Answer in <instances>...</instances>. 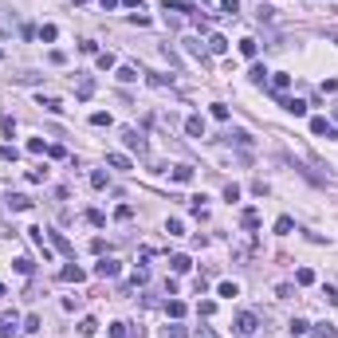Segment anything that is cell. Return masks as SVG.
Returning <instances> with one entry per match:
<instances>
[{
	"mask_svg": "<svg viewBox=\"0 0 338 338\" xmlns=\"http://www.w3.org/2000/svg\"><path fill=\"white\" fill-rule=\"evenodd\" d=\"M256 327H260V319H256V311H240L236 319H232V331L240 338H252L256 335Z\"/></svg>",
	"mask_w": 338,
	"mask_h": 338,
	"instance_id": "cell-1",
	"label": "cell"
},
{
	"mask_svg": "<svg viewBox=\"0 0 338 338\" xmlns=\"http://www.w3.org/2000/svg\"><path fill=\"white\" fill-rule=\"evenodd\" d=\"M311 134H319V138H338V126L327 122V118H311Z\"/></svg>",
	"mask_w": 338,
	"mask_h": 338,
	"instance_id": "cell-2",
	"label": "cell"
},
{
	"mask_svg": "<svg viewBox=\"0 0 338 338\" xmlns=\"http://www.w3.org/2000/svg\"><path fill=\"white\" fill-rule=\"evenodd\" d=\"M122 142H126L130 150H138V154H146V138H142V134H138L134 126H126V130H122Z\"/></svg>",
	"mask_w": 338,
	"mask_h": 338,
	"instance_id": "cell-3",
	"label": "cell"
},
{
	"mask_svg": "<svg viewBox=\"0 0 338 338\" xmlns=\"http://www.w3.org/2000/svg\"><path fill=\"white\" fill-rule=\"evenodd\" d=\"M185 134H189V138H205V118H201V114H189V118H185Z\"/></svg>",
	"mask_w": 338,
	"mask_h": 338,
	"instance_id": "cell-4",
	"label": "cell"
},
{
	"mask_svg": "<svg viewBox=\"0 0 338 338\" xmlns=\"http://www.w3.org/2000/svg\"><path fill=\"white\" fill-rule=\"evenodd\" d=\"M118 272H122V268H118L114 260H99V264H95V276H99V280H114Z\"/></svg>",
	"mask_w": 338,
	"mask_h": 338,
	"instance_id": "cell-5",
	"label": "cell"
},
{
	"mask_svg": "<svg viewBox=\"0 0 338 338\" xmlns=\"http://www.w3.org/2000/svg\"><path fill=\"white\" fill-rule=\"evenodd\" d=\"M307 335H311V338H338V327H335V323H315Z\"/></svg>",
	"mask_w": 338,
	"mask_h": 338,
	"instance_id": "cell-6",
	"label": "cell"
},
{
	"mask_svg": "<svg viewBox=\"0 0 338 338\" xmlns=\"http://www.w3.org/2000/svg\"><path fill=\"white\" fill-rule=\"evenodd\" d=\"M59 280H67V283H83V280H87V272H83L79 264H67V268L59 272Z\"/></svg>",
	"mask_w": 338,
	"mask_h": 338,
	"instance_id": "cell-7",
	"label": "cell"
},
{
	"mask_svg": "<svg viewBox=\"0 0 338 338\" xmlns=\"http://www.w3.org/2000/svg\"><path fill=\"white\" fill-rule=\"evenodd\" d=\"M16 327H20L16 315H0V338H16V335H20Z\"/></svg>",
	"mask_w": 338,
	"mask_h": 338,
	"instance_id": "cell-8",
	"label": "cell"
},
{
	"mask_svg": "<svg viewBox=\"0 0 338 338\" xmlns=\"http://www.w3.org/2000/svg\"><path fill=\"white\" fill-rule=\"evenodd\" d=\"M280 107L287 114H295V118H303V114H307V103H303V99H280Z\"/></svg>",
	"mask_w": 338,
	"mask_h": 338,
	"instance_id": "cell-9",
	"label": "cell"
},
{
	"mask_svg": "<svg viewBox=\"0 0 338 338\" xmlns=\"http://www.w3.org/2000/svg\"><path fill=\"white\" fill-rule=\"evenodd\" d=\"M248 79H252V83H256V87H268V79H272V71H268V67H264V63H256V67H252V71H248Z\"/></svg>",
	"mask_w": 338,
	"mask_h": 338,
	"instance_id": "cell-10",
	"label": "cell"
},
{
	"mask_svg": "<svg viewBox=\"0 0 338 338\" xmlns=\"http://www.w3.org/2000/svg\"><path fill=\"white\" fill-rule=\"evenodd\" d=\"M75 95H79V99L87 103V99L95 95V79H91V75H83V79H79V87H75Z\"/></svg>",
	"mask_w": 338,
	"mask_h": 338,
	"instance_id": "cell-11",
	"label": "cell"
},
{
	"mask_svg": "<svg viewBox=\"0 0 338 338\" xmlns=\"http://www.w3.org/2000/svg\"><path fill=\"white\" fill-rule=\"evenodd\" d=\"M8 205H12L16 213H28V209H32V197H24V193H12V197H8Z\"/></svg>",
	"mask_w": 338,
	"mask_h": 338,
	"instance_id": "cell-12",
	"label": "cell"
},
{
	"mask_svg": "<svg viewBox=\"0 0 338 338\" xmlns=\"http://www.w3.org/2000/svg\"><path fill=\"white\" fill-rule=\"evenodd\" d=\"M209 52H213V56H225V52H228V40L213 32V36H209Z\"/></svg>",
	"mask_w": 338,
	"mask_h": 338,
	"instance_id": "cell-13",
	"label": "cell"
},
{
	"mask_svg": "<svg viewBox=\"0 0 338 338\" xmlns=\"http://www.w3.org/2000/svg\"><path fill=\"white\" fill-rule=\"evenodd\" d=\"M169 177H173L177 185H189V181H193V169H189V166H173V173H169Z\"/></svg>",
	"mask_w": 338,
	"mask_h": 338,
	"instance_id": "cell-14",
	"label": "cell"
},
{
	"mask_svg": "<svg viewBox=\"0 0 338 338\" xmlns=\"http://www.w3.org/2000/svg\"><path fill=\"white\" fill-rule=\"evenodd\" d=\"M268 83H272V91L280 95V91H287V87H291V75H283V71H276V75H272Z\"/></svg>",
	"mask_w": 338,
	"mask_h": 338,
	"instance_id": "cell-15",
	"label": "cell"
},
{
	"mask_svg": "<svg viewBox=\"0 0 338 338\" xmlns=\"http://www.w3.org/2000/svg\"><path fill=\"white\" fill-rule=\"evenodd\" d=\"M107 166H111V169H122V173H126V169H130V158H126V154H107Z\"/></svg>",
	"mask_w": 338,
	"mask_h": 338,
	"instance_id": "cell-16",
	"label": "cell"
},
{
	"mask_svg": "<svg viewBox=\"0 0 338 338\" xmlns=\"http://www.w3.org/2000/svg\"><path fill=\"white\" fill-rule=\"evenodd\" d=\"M240 56H244V59H256V56H260V44H256V40H240Z\"/></svg>",
	"mask_w": 338,
	"mask_h": 338,
	"instance_id": "cell-17",
	"label": "cell"
},
{
	"mask_svg": "<svg viewBox=\"0 0 338 338\" xmlns=\"http://www.w3.org/2000/svg\"><path fill=\"white\" fill-rule=\"evenodd\" d=\"M240 225L244 228H260V213H256V209H244V213H240Z\"/></svg>",
	"mask_w": 338,
	"mask_h": 338,
	"instance_id": "cell-18",
	"label": "cell"
},
{
	"mask_svg": "<svg viewBox=\"0 0 338 338\" xmlns=\"http://www.w3.org/2000/svg\"><path fill=\"white\" fill-rule=\"evenodd\" d=\"M52 244H56V248L63 252V256H75V248L67 244V236H63V232H52Z\"/></svg>",
	"mask_w": 338,
	"mask_h": 338,
	"instance_id": "cell-19",
	"label": "cell"
},
{
	"mask_svg": "<svg viewBox=\"0 0 338 338\" xmlns=\"http://www.w3.org/2000/svg\"><path fill=\"white\" fill-rule=\"evenodd\" d=\"M0 134H4V138L16 134V118H12V114H0Z\"/></svg>",
	"mask_w": 338,
	"mask_h": 338,
	"instance_id": "cell-20",
	"label": "cell"
},
{
	"mask_svg": "<svg viewBox=\"0 0 338 338\" xmlns=\"http://www.w3.org/2000/svg\"><path fill=\"white\" fill-rule=\"evenodd\" d=\"M169 268L181 276V272H189V268H193V260H189V256H173V260H169Z\"/></svg>",
	"mask_w": 338,
	"mask_h": 338,
	"instance_id": "cell-21",
	"label": "cell"
},
{
	"mask_svg": "<svg viewBox=\"0 0 338 338\" xmlns=\"http://www.w3.org/2000/svg\"><path fill=\"white\" fill-rule=\"evenodd\" d=\"M225 138H228V142H236V146H252V134H244V130H228Z\"/></svg>",
	"mask_w": 338,
	"mask_h": 338,
	"instance_id": "cell-22",
	"label": "cell"
},
{
	"mask_svg": "<svg viewBox=\"0 0 338 338\" xmlns=\"http://www.w3.org/2000/svg\"><path fill=\"white\" fill-rule=\"evenodd\" d=\"M162 338H189V331L181 323H173V327H162Z\"/></svg>",
	"mask_w": 338,
	"mask_h": 338,
	"instance_id": "cell-23",
	"label": "cell"
},
{
	"mask_svg": "<svg viewBox=\"0 0 338 338\" xmlns=\"http://www.w3.org/2000/svg\"><path fill=\"white\" fill-rule=\"evenodd\" d=\"M295 283H299V287H307V283H315V272H311V268H299V272H295Z\"/></svg>",
	"mask_w": 338,
	"mask_h": 338,
	"instance_id": "cell-24",
	"label": "cell"
},
{
	"mask_svg": "<svg viewBox=\"0 0 338 338\" xmlns=\"http://www.w3.org/2000/svg\"><path fill=\"white\" fill-rule=\"evenodd\" d=\"M287 331H291V335H307V331H311V323H307V319H291V327H287Z\"/></svg>",
	"mask_w": 338,
	"mask_h": 338,
	"instance_id": "cell-25",
	"label": "cell"
},
{
	"mask_svg": "<svg viewBox=\"0 0 338 338\" xmlns=\"http://www.w3.org/2000/svg\"><path fill=\"white\" fill-rule=\"evenodd\" d=\"M56 36H59V28H56V24H44V28H40V40H44V44H52Z\"/></svg>",
	"mask_w": 338,
	"mask_h": 338,
	"instance_id": "cell-26",
	"label": "cell"
},
{
	"mask_svg": "<svg viewBox=\"0 0 338 338\" xmlns=\"http://www.w3.org/2000/svg\"><path fill=\"white\" fill-rule=\"evenodd\" d=\"M166 311L173 315V319H181V315H185V303H181V299H169V303H166Z\"/></svg>",
	"mask_w": 338,
	"mask_h": 338,
	"instance_id": "cell-27",
	"label": "cell"
},
{
	"mask_svg": "<svg viewBox=\"0 0 338 338\" xmlns=\"http://www.w3.org/2000/svg\"><path fill=\"white\" fill-rule=\"evenodd\" d=\"M40 107H44V111H52V114L63 111V103H59V99H44V95H40Z\"/></svg>",
	"mask_w": 338,
	"mask_h": 338,
	"instance_id": "cell-28",
	"label": "cell"
},
{
	"mask_svg": "<svg viewBox=\"0 0 338 338\" xmlns=\"http://www.w3.org/2000/svg\"><path fill=\"white\" fill-rule=\"evenodd\" d=\"M166 232H169V236H185V225L173 217V221H166Z\"/></svg>",
	"mask_w": 338,
	"mask_h": 338,
	"instance_id": "cell-29",
	"label": "cell"
},
{
	"mask_svg": "<svg viewBox=\"0 0 338 338\" xmlns=\"http://www.w3.org/2000/svg\"><path fill=\"white\" fill-rule=\"evenodd\" d=\"M0 158H4V162H16V158H20V150L8 142V146H0Z\"/></svg>",
	"mask_w": 338,
	"mask_h": 338,
	"instance_id": "cell-30",
	"label": "cell"
},
{
	"mask_svg": "<svg viewBox=\"0 0 338 338\" xmlns=\"http://www.w3.org/2000/svg\"><path fill=\"white\" fill-rule=\"evenodd\" d=\"M107 181H111V177H107L103 169H95V173H91V185H95V189H107Z\"/></svg>",
	"mask_w": 338,
	"mask_h": 338,
	"instance_id": "cell-31",
	"label": "cell"
},
{
	"mask_svg": "<svg viewBox=\"0 0 338 338\" xmlns=\"http://www.w3.org/2000/svg\"><path fill=\"white\" fill-rule=\"evenodd\" d=\"M95 331H99V323H95V319H83V323H79V335H95Z\"/></svg>",
	"mask_w": 338,
	"mask_h": 338,
	"instance_id": "cell-32",
	"label": "cell"
},
{
	"mask_svg": "<svg viewBox=\"0 0 338 338\" xmlns=\"http://www.w3.org/2000/svg\"><path fill=\"white\" fill-rule=\"evenodd\" d=\"M291 228H295V221H291V217H280V221H276V232H280V236H287Z\"/></svg>",
	"mask_w": 338,
	"mask_h": 338,
	"instance_id": "cell-33",
	"label": "cell"
},
{
	"mask_svg": "<svg viewBox=\"0 0 338 338\" xmlns=\"http://www.w3.org/2000/svg\"><path fill=\"white\" fill-rule=\"evenodd\" d=\"M185 48H189V56L205 59V48H201V40H185Z\"/></svg>",
	"mask_w": 338,
	"mask_h": 338,
	"instance_id": "cell-34",
	"label": "cell"
},
{
	"mask_svg": "<svg viewBox=\"0 0 338 338\" xmlns=\"http://www.w3.org/2000/svg\"><path fill=\"white\" fill-rule=\"evenodd\" d=\"M91 126H111V114H107V111H95V114H91Z\"/></svg>",
	"mask_w": 338,
	"mask_h": 338,
	"instance_id": "cell-35",
	"label": "cell"
},
{
	"mask_svg": "<svg viewBox=\"0 0 338 338\" xmlns=\"http://www.w3.org/2000/svg\"><path fill=\"white\" fill-rule=\"evenodd\" d=\"M118 79H122V83H134L138 71H134V67H118Z\"/></svg>",
	"mask_w": 338,
	"mask_h": 338,
	"instance_id": "cell-36",
	"label": "cell"
},
{
	"mask_svg": "<svg viewBox=\"0 0 338 338\" xmlns=\"http://www.w3.org/2000/svg\"><path fill=\"white\" fill-rule=\"evenodd\" d=\"M28 154H48V146H44V138H32V142H28Z\"/></svg>",
	"mask_w": 338,
	"mask_h": 338,
	"instance_id": "cell-37",
	"label": "cell"
},
{
	"mask_svg": "<svg viewBox=\"0 0 338 338\" xmlns=\"http://www.w3.org/2000/svg\"><path fill=\"white\" fill-rule=\"evenodd\" d=\"M24 331L36 335V331H40V315H28V319H24Z\"/></svg>",
	"mask_w": 338,
	"mask_h": 338,
	"instance_id": "cell-38",
	"label": "cell"
},
{
	"mask_svg": "<svg viewBox=\"0 0 338 338\" xmlns=\"http://www.w3.org/2000/svg\"><path fill=\"white\" fill-rule=\"evenodd\" d=\"M150 87H162V91H166V87H173V79H166V75H150Z\"/></svg>",
	"mask_w": 338,
	"mask_h": 338,
	"instance_id": "cell-39",
	"label": "cell"
},
{
	"mask_svg": "<svg viewBox=\"0 0 338 338\" xmlns=\"http://www.w3.org/2000/svg\"><path fill=\"white\" fill-rule=\"evenodd\" d=\"M87 221H91V225H95V228H103V225H107V217H103L99 209H91V213H87Z\"/></svg>",
	"mask_w": 338,
	"mask_h": 338,
	"instance_id": "cell-40",
	"label": "cell"
},
{
	"mask_svg": "<svg viewBox=\"0 0 338 338\" xmlns=\"http://www.w3.org/2000/svg\"><path fill=\"white\" fill-rule=\"evenodd\" d=\"M221 12H225V16H236V12H240V4H236V0H221Z\"/></svg>",
	"mask_w": 338,
	"mask_h": 338,
	"instance_id": "cell-41",
	"label": "cell"
},
{
	"mask_svg": "<svg viewBox=\"0 0 338 338\" xmlns=\"http://www.w3.org/2000/svg\"><path fill=\"white\" fill-rule=\"evenodd\" d=\"M99 67H103V71H111V67H114V56H111V52H99Z\"/></svg>",
	"mask_w": 338,
	"mask_h": 338,
	"instance_id": "cell-42",
	"label": "cell"
},
{
	"mask_svg": "<svg viewBox=\"0 0 338 338\" xmlns=\"http://www.w3.org/2000/svg\"><path fill=\"white\" fill-rule=\"evenodd\" d=\"M221 295H225V299H232V295H240V287H236V283H221Z\"/></svg>",
	"mask_w": 338,
	"mask_h": 338,
	"instance_id": "cell-43",
	"label": "cell"
},
{
	"mask_svg": "<svg viewBox=\"0 0 338 338\" xmlns=\"http://www.w3.org/2000/svg\"><path fill=\"white\" fill-rule=\"evenodd\" d=\"M276 295H280V299H291V295H295V287H291V283H280V287H276Z\"/></svg>",
	"mask_w": 338,
	"mask_h": 338,
	"instance_id": "cell-44",
	"label": "cell"
},
{
	"mask_svg": "<svg viewBox=\"0 0 338 338\" xmlns=\"http://www.w3.org/2000/svg\"><path fill=\"white\" fill-rule=\"evenodd\" d=\"M213 118H221V122L228 118V107H225V103H213Z\"/></svg>",
	"mask_w": 338,
	"mask_h": 338,
	"instance_id": "cell-45",
	"label": "cell"
},
{
	"mask_svg": "<svg viewBox=\"0 0 338 338\" xmlns=\"http://www.w3.org/2000/svg\"><path fill=\"white\" fill-rule=\"evenodd\" d=\"M79 52H87V56H99V48H95V40H83V44H79Z\"/></svg>",
	"mask_w": 338,
	"mask_h": 338,
	"instance_id": "cell-46",
	"label": "cell"
},
{
	"mask_svg": "<svg viewBox=\"0 0 338 338\" xmlns=\"http://www.w3.org/2000/svg\"><path fill=\"white\" fill-rule=\"evenodd\" d=\"M114 217H118V221H130V217H134V209H130V205H118V213H114Z\"/></svg>",
	"mask_w": 338,
	"mask_h": 338,
	"instance_id": "cell-47",
	"label": "cell"
},
{
	"mask_svg": "<svg viewBox=\"0 0 338 338\" xmlns=\"http://www.w3.org/2000/svg\"><path fill=\"white\" fill-rule=\"evenodd\" d=\"M197 338H217V331H213V327H201V331H197Z\"/></svg>",
	"mask_w": 338,
	"mask_h": 338,
	"instance_id": "cell-48",
	"label": "cell"
},
{
	"mask_svg": "<svg viewBox=\"0 0 338 338\" xmlns=\"http://www.w3.org/2000/svg\"><path fill=\"white\" fill-rule=\"evenodd\" d=\"M122 4H130V8H138V12H146V8H142V0H122Z\"/></svg>",
	"mask_w": 338,
	"mask_h": 338,
	"instance_id": "cell-49",
	"label": "cell"
},
{
	"mask_svg": "<svg viewBox=\"0 0 338 338\" xmlns=\"http://www.w3.org/2000/svg\"><path fill=\"white\" fill-rule=\"evenodd\" d=\"M99 4H103L107 12H111V8H118V0H99Z\"/></svg>",
	"mask_w": 338,
	"mask_h": 338,
	"instance_id": "cell-50",
	"label": "cell"
},
{
	"mask_svg": "<svg viewBox=\"0 0 338 338\" xmlns=\"http://www.w3.org/2000/svg\"><path fill=\"white\" fill-rule=\"evenodd\" d=\"M0 299H4V283H0Z\"/></svg>",
	"mask_w": 338,
	"mask_h": 338,
	"instance_id": "cell-51",
	"label": "cell"
},
{
	"mask_svg": "<svg viewBox=\"0 0 338 338\" xmlns=\"http://www.w3.org/2000/svg\"><path fill=\"white\" fill-rule=\"evenodd\" d=\"M335 126H338V111H335Z\"/></svg>",
	"mask_w": 338,
	"mask_h": 338,
	"instance_id": "cell-52",
	"label": "cell"
}]
</instances>
